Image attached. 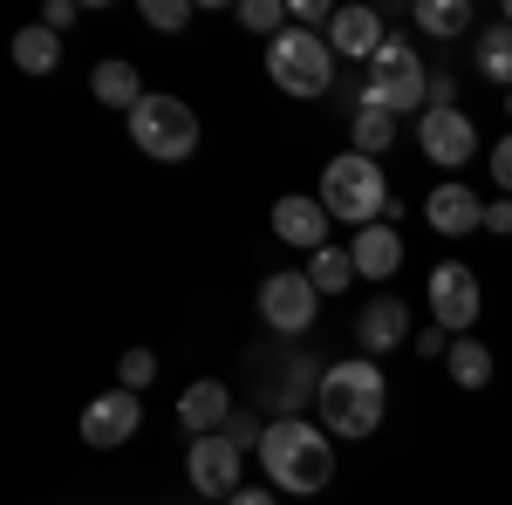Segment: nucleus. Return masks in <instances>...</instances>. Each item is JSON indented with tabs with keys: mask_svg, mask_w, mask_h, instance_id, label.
I'll return each instance as SVG.
<instances>
[{
	"mask_svg": "<svg viewBox=\"0 0 512 505\" xmlns=\"http://www.w3.org/2000/svg\"><path fill=\"white\" fill-rule=\"evenodd\" d=\"M383 403H390V389H383V369H376L369 355L335 362V369L321 376V396H315L328 437H369V430L383 424Z\"/></svg>",
	"mask_w": 512,
	"mask_h": 505,
	"instance_id": "f257e3e1",
	"label": "nucleus"
},
{
	"mask_svg": "<svg viewBox=\"0 0 512 505\" xmlns=\"http://www.w3.org/2000/svg\"><path fill=\"white\" fill-rule=\"evenodd\" d=\"M260 465H267V478H274L280 492L315 499L321 485L335 478V451H328V437H321L315 424L280 417V424H267V437H260Z\"/></svg>",
	"mask_w": 512,
	"mask_h": 505,
	"instance_id": "f03ea898",
	"label": "nucleus"
},
{
	"mask_svg": "<svg viewBox=\"0 0 512 505\" xmlns=\"http://www.w3.org/2000/svg\"><path fill=\"white\" fill-rule=\"evenodd\" d=\"M321 205H328V219H349L355 233L362 226H383V212H390V185H383V164L376 157H335L328 171H321Z\"/></svg>",
	"mask_w": 512,
	"mask_h": 505,
	"instance_id": "7ed1b4c3",
	"label": "nucleus"
},
{
	"mask_svg": "<svg viewBox=\"0 0 512 505\" xmlns=\"http://www.w3.org/2000/svg\"><path fill=\"white\" fill-rule=\"evenodd\" d=\"M130 144L151 157V164H185L198 151V117L178 96H144L130 110Z\"/></svg>",
	"mask_w": 512,
	"mask_h": 505,
	"instance_id": "20e7f679",
	"label": "nucleus"
},
{
	"mask_svg": "<svg viewBox=\"0 0 512 505\" xmlns=\"http://www.w3.org/2000/svg\"><path fill=\"white\" fill-rule=\"evenodd\" d=\"M267 76L274 89L287 96H328V82H335V48L308 28H287V35L267 41Z\"/></svg>",
	"mask_w": 512,
	"mask_h": 505,
	"instance_id": "39448f33",
	"label": "nucleus"
},
{
	"mask_svg": "<svg viewBox=\"0 0 512 505\" xmlns=\"http://www.w3.org/2000/svg\"><path fill=\"white\" fill-rule=\"evenodd\" d=\"M424 96H431V82H424V62H417V48L410 41H383V55L369 62V89H362V103H376V110H417L424 117Z\"/></svg>",
	"mask_w": 512,
	"mask_h": 505,
	"instance_id": "423d86ee",
	"label": "nucleus"
},
{
	"mask_svg": "<svg viewBox=\"0 0 512 505\" xmlns=\"http://www.w3.org/2000/svg\"><path fill=\"white\" fill-rule=\"evenodd\" d=\"M478 308H485V294H478V273L465 260H444L431 267V321L444 335H472Z\"/></svg>",
	"mask_w": 512,
	"mask_h": 505,
	"instance_id": "0eeeda50",
	"label": "nucleus"
},
{
	"mask_svg": "<svg viewBox=\"0 0 512 505\" xmlns=\"http://www.w3.org/2000/svg\"><path fill=\"white\" fill-rule=\"evenodd\" d=\"M315 308H321V294H315L308 273H267L260 280V321L280 328V335H308L315 328Z\"/></svg>",
	"mask_w": 512,
	"mask_h": 505,
	"instance_id": "6e6552de",
	"label": "nucleus"
},
{
	"mask_svg": "<svg viewBox=\"0 0 512 505\" xmlns=\"http://www.w3.org/2000/svg\"><path fill=\"white\" fill-rule=\"evenodd\" d=\"M185 478H192L198 499H233L239 492V444L233 437H192V451H185Z\"/></svg>",
	"mask_w": 512,
	"mask_h": 505,
	"instance_id": "1a4fd4ad",
	"label": "nucleus"
},
{
	"mask_svg": "<svg viewBox=\"0 0 512 505\" xmlns=\"http://www.w3.org/2000/svg\"><path fill=\"white\" fill-rule=\"evenodd\" d=\"M417 144H424L431 164L458 171V164H472V157H478V130H472L465 110H424V117H417Z\"/></svg>",
	"mask_w": 512,
	"mask_h": 505,
	"instance_id": "9d476101",
	"label": "nucleus"
},
{
	"mask_svg": "<svg viewBox=\"0 0 512 505\" xmlns=\"http://www.w3.org/2000/svg\"><path fill=\"white\" fill-rule=\"evenodd\" d=\"M137 437V396L130 389H103L89 410H82V444H96V451H117Z\"/></svg>",
	"mask_w": 512,
	"mask_h": 505,
	"instance_id": "9b49d317",
	"label": "nucleus"
},
{
	"mask_svg": "<svg viewBox=\"0 0 512 505\" xmlns=\"http://www.w3.org/2000/svg\"><path fill=\"white\" fill-rule=\"evenodd\" d=\"M383 41H390V28H383V14L376 7H335V21H328V48L335 55H349V62H376L383 55Z\"/></svg>",
	"mask_w": 512,
	"mask_h": 505,
	"instance_id": "f8f14e48",
	"label": "nucleus"
},
{
	"mask_svg": "<svg viewBox=\"0 0 512 505\" xmlns=\"http://www.w3.org/2000/svg\"><path fill=\"white\" fill-rule=\"evenodd\" d=\"M355 342H362V355H390L410 342V308L396 301V294H376L369 308L355 314Z\"/></svg>",
	"mask_w": 512,
	"mask_h": 505,
	"instance_id": "ddd939ff",
	"label": "nucleus"
},
{
	"mask_svg": "<svg viewBox=\"0 0 512 505\" xmlns=\"http://www.w3.org/2000/svg\"><path fill=\"white\" fill-rule=\"evenodd\" d=\"M178 424L192 430V437L226 430V424H233V389L219 383V376H198V383H185V396H178Z\"/></svg>",
	"mask_w": 512,
	"mask_h": 505,
	"instance_id": "4468645a",
	"label": "nucleus"
},
{
	"mask_svg": "<svg viewBox=\"0 0 512 505\" xmlns=\"http://www.w3.org/2000/svg\"><path fill=\"white\" fill-rule=\"evenodd\" d=\"M424 219H431V233L465 239V233H478V226H485V205H478V192H465L458 178H444V185L424 198Z\"/></svg>",
	"mask_w": 512,
	"mask_h": 505,
	"instance_id": "2eb2a0df",
	"label": "nucleus"
},
{
	"mask_svg": "<svg viewBox=\"0 0 512 505\" xmlns=\"http://www.w3.org/2000/svg\"><path fill=\"white\" fill-rule=\"evenodd\" d=\"M274 233L287 239V246L321 253V246H328V205H321V198H280L274 205Z\"/></svg>",
	"mask_w": 512,
	"mask_h": 505,
	"instance_id": "dca6fc26",
	"label": "nucleus"
},
{
	"mask_svg": "<svg viewBox=\"0 0 512 505\" xmlns=\"http://www.w3.org/2000/svg\"><path fill=\"white\" fill-rule=\"evenodd\" d=\"M349 260H355V273H369V280H390V273L403 267V239H396V226H362V233L349 239Z\"/></svg>",
	"mask_w": 512,
	"mask_h": 505,
	"instance_id": "f3484780",
	"label": "nucleus"
},
{
	"mask_svg": "<svg viewBox=\"0 0 512 505\" xmlns=\"http://www.w3.org/2000/svg\"><path fill=\"white\" fill-rule=\"evenodd\" d=\"M89 89H96V103H110V110H123V117L151 96V89L137 82V69H130V62H96V69H89Z\"/></svg>",
	"mask_w": 512,
	"mask_h": 505,
	"instance_id": "a211bd4d",
	"label": "nucleus"
},
{
	"mask_svg": "<svg viewBox=\"0 0 512 505\" xmlns=\"http://www.w3.org/2000/svg\"><path fill=\"white\" fill-rule=\"evenodd\" d=\"M444 369H451V383H458V389H485V383H492V349H485L478 335H458L451 355H444Z\"/></svg>",
	"mask_w": 512,
	"mask_h": 505,
	"instance_id": "6ab92c4d",
	"label": "nucleus"
},
{
	"mask_svg": "<svg viewBox=\"0 0 512 505\" xmlns=\"http://www.w3.org/2000/svg\"><path fill=\"white\" fill-rule=\"evenodd\" d=\"M55 62H62V35H55V28H21V35H14V69H28V76H48V69H55Z\"/></svg>",
	"mask_w": 512,
	"mask_h": 505,
	"instance_id": "aec40b11",
	"label": "nucleus"
},
{
	"mask_svg": "<svg viewBox=\"0 0 512 505\" xmlns=\"http://www.w3.org/2000/svg\"><path fill=\"white\" fill-rule=\"evenodd\" d=\"M349 137H355V151H362V157H383L396 144V117H390V110H376V103H362V110L349 117Z\"/></svg>",
	"mask_w": 512,
	"mask_h": 505,
	"instance_id": "412c9836",
	"label": "nucleus"
},
{
	"mask_svg": "<svg viewBox=\"0 0 512 505\" xmlns=\"http://www.w3.org/2000/svg\"><path fill=\"white\" fill-rule=\"evenodd\" d=\"M417 28L437 35V41H451V35L472 28V7H465V0H417Z\"/></svg>",
	"mask_w": 512,
	"mask_h": 505,
	"instance_id": "4be33fe9",
	"label": "nucleus"
},
{
	"mask_svg": "<svg viewBox=\"0 0 512 505\" xmlns=\"http://www.w3.org/2000/svg\"><path fill=\"white\" fill-rule=\"evenodd\" d=\"M478 76H485V82H506V89H512V28H506V21L478 35Z\"/></svg>",
	"mask_w": 512,
	"mask_h": 505,
	"instance_id": "5701e85b",
	"label": "nucleus"
},
{
	"mask_svg": "<svg viewBox=\"0 0 512 505\" xmlns=\"http://www.w3.org/2000/svg\"><path fill=\"white\" fill-rule=\"evenodd\" d=\"M308 280H315V294L328 301V294H342L355 280V260H349V246H321L315 253V267H308Z\"/></svg>",
	"mask_w": 512,
	"mask_h": 505,
	"instance_id": "b1692460",
	"label": "nucleus"
},
{
	"mask_svg": "<svg viewBox=\"0 0 512 505\" xmlns=\"http://www.w3.org/2000/svg\"><path fill=\"white\" fill-rule=\"evenodd\" d=\"M239 28H253V35H287V7L280 0H239Z\"/></svg>",
	"mask_w": 512,
	"mask_h": 505,
	"instance_id": "393cba45",
	"label": "nucleus"
},
{
	"mask_svg": "<svg viewBox=\"0 0 512 505\" xmlns=\"http://www.w3.org/2000/svg\"><path fill=\"white\" fill-rule=\"evenodd\" d=\"M151 383H158V355H151V349H130V355L117 362V389H130V396H144Z\"/></svg>",
	"mask_w": 512,
	"mask_h": 505,
	"instance_id": "a878e982",
	"label": "nucleus"
},
{
	"mask_svg": "<svg viewBox=\"0 0 512 505\" xmlns=\"http://www.w3.org/2000/svg\"><path fill=\"white\" fill-rule=\"evenodd\" d=\"M144 21L158 35H178V28H192V0H144Z\"/></svg>",
	"mask_w": 512,
	"mask_h": 505,
	"instance_id": "bb28decb",
	"label": "nucleus"
},
{
	"mask_svg": "<svg viewBox=\"0 0 512 505\" xmlns=\"http://www.w3.org/2000/svg\"><path fill=\"white\" fill-rule=\"evenodd\" d=\"M451 342H458V335H444V328H424V335H417V355H424V362H444V355H451Z\"/></svg>",
	"mask_w": 512,
	"mask_h": 505,
	"instance_id": "cd10ccee",
	"label": "nucleus"
},
{
	"mask_svg": "<svg viewBox=\"0 0 512 505\" xmlns=\"http://www.w3.org/2000/svg\"><path fill=\"white\" fill-rule=\"evenodd\" d=\"M492 178H499V192L512 198V137H499V144H492Z\"/></svg>",
	"mask_w": 512,
	"mask_h": 505,
	"instance_id": "c85d7f7f",
	"label": "nucleus"
},
{
	"mask_svg": "<svg viewBox=\"0 0 512 505\" xmlns=\"http://www.w3.org/2000/svg\"><path fill=\"white\" fill-rule=\"evenodd\" d=\"M485 233L512 239V198H492V205H485Z\"/></svg>",
	"mask_w": 512,
	"mask_h": 505,
	"instance_id": "c756f323",
	"label": "nucleus"
},
{
	"mask_svg": "<svg viewBox=\"0 0 512 505\" xmlns=\"http://www.w3.org/2000/svg\"><path fill=\"white\" fill-rule=\"evenodd\" d=\"M69 21H76V0H48V7H41V28H55V35H62Z\"/></svg>",
	"mask_w": 512,
	"mask_h": 505,
	"instance_id": "7c9ffc66",
	"label": "nucleus"
},
{
	"mask_svg": "<svg viewBox=\"0 0 512 505\" xmlns=\"http://www.w3.org/2000/svg\"><path fill=\"white\" fill-rule=\"evenodd\" d=\"M226 437H233L239 451H246V444H253V451H260V437H267V430H260V424H246V417H233V424H226Z\"/></svg>",
	"mask_w": 512,
	"mask_h": 505,
	"instance_id": "2f4dec72",
	"label": "nucleus"
},
{
	"mask_svg": "<svg viewBox=\"0 0 512 505\" xmlns=\"http://www.w3.org/2000/svg\"><path fill=\"white\" fill-rule=\"evenodd\" d=\"M226 505H274V492H260V485L246 492V485H239V492H233V499H226Z\"/></svg>",
	"mask_w": 512,
	"mask_h": 505,
	"instance_id": "473e14b6",
	"label": "nucleus"
},
{
	"mask_svg": "<svg viewBox=\"0 0 512 505\" xmlns=\"http://www.w3.org/2000/svg\"><path fill=\"white\" fill-rule=\"evenodd\" d=\"M506 28H512V0H506Z\"/></svg>",
	"mask_w": 512,
	"mask_h": 505,
	"instance_id": "72a5a7b5",
	"label": "nucleus"
},
{
	"mask_svg": "<svg viewBox=\"0 0 512 505\" xmlns=\"http://www.w3.org/2000/svg\"><path fill=\"white\" fill-rule=\"evenodd\" d=\"M506 117H512V89H506Z\"/></svg>",
	"mask_w": 512,
	"mask_h": 505,
	"instance_id": "f704fd0d",
	"label": "nucleus"
}]
</instances>
